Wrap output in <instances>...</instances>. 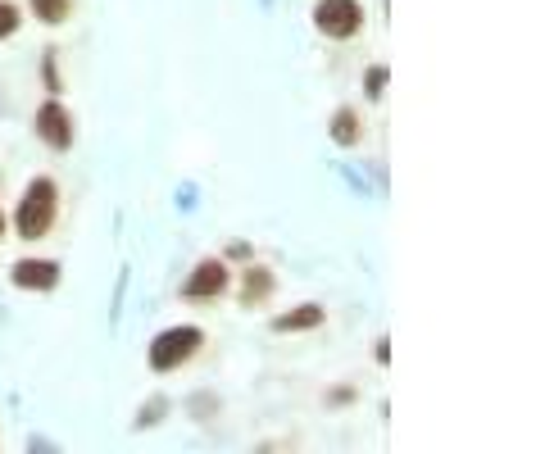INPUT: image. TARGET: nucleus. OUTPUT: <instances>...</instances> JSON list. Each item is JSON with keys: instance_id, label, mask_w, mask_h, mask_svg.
Segmentation results:
<instances>
[{"instance_id": "obj_16", "label": "nucleus", "mask_w": 545, "mask_h": 454, "mask_svg": "<svg viewBox=\"0 0 545 454\" xmlns=\"http://www.w3.org/2000/svg\"><path fill=\"white\" fill-rule=\"evenodd\" d=\"M350 400H355V391H350V386H346V391H332V395H327V405H350Z\"/></svg>"}, {"instance_id": "obj_3", "label": "nucleus", "mask_w": 545, "mask_h": 454, "mask_svg": "<svg viewBox=\"0 0 545 454\" xmlns=\"http://www.w3.org/2000/svg\"><path fill=\"white\" fill-rule=\"evenodd\" d=\"M314 28L332 41H350L359 28H364V5H359V0H318Z\"/></svg>"}, {"instance_id": "obj_12", "label": "nucleus", "mask_w": 545, "mask_h": 454, "mask_svg": "<svg viewBox=\"0 0 545 454\" xmlns=\"http://www.w3.org/2000/svg\"><path fill=\"white\" fill-rule=\"evenodd\" d=\"M19 23H23L19 5H10V0H0V37H14V32H19Z\"/></svg>"}, {"instance_id": "obj_5", "label": "nucleus", "mask_w": 545, "mask_h": 454, "mask_svg": "<svg viewBox=\"0 0 545 454\" xmlns=\"http://www.w3.org/2000/svg\"><path fill=\"white\" fill-rule=\"evenodd\" d=\"M37 137L46 141L50 150H69L73 146V114L60 105V96H50V100H41V109H37Z\"/></svg>"}, {"instance_id": "obj_10", "label": "nucleus", "mask_w": 545, "mask_h": 454, "mask_svg": "<svg viewBox=\"0 0 545 454\" xmlns=\"http://www.w3.org/2000/svg\"><path fill=\"white\" fill-rule=\"evenodd\" d=\"M69 10H73V0H32V14H37L41 23H50V28L69 19Z\"/></svg>"}, {"instance_id": "obj_11", "label": "nucleus", "mask_w": 545, "mask_h": 454, "mask_svg": "<svg viewBox=\"0 0 545 454\" xmlns=\"http://www.w3.org/2000/svg\"><path fill=\"white\" fill-rule=\"evenodd\" d=\"M387 82H391V69H387V64H373V69L364 73V96L382 100V96H387Z\"/></svg>"}, {"instance_id": "obj_13", "label": "nucleus", "mask_w": 545, "mask_h": 454, "mask_svg": "<svg viewBox=\"0 0 545 454\" xmlns=\"http://www.w3.org/2000/svg\"><path fill=\"white\" fill-rule=\"evenodd\" d=\"M41 78H46L50 96H60V69H55V60H50V50H46V60H41Z\"/></svg>"}, {"instance_id": "obj_14", "label": "nucleus", "mask_w": 545, "mask_h": 454, "mask_svg": "<svg viewBox=\"0 0 545 454\" xmlns=\"http://www.w3.org/2000/svg\"><path fill=\"white\" fill-rule=\"evenodd\" d=\"M159 414H169V400H150V405L141 409L137 427H150V423H159Z\"/></svg>"}, {"instance_id": "obj_2", "label": "nucleus", "mask_w": 545, "mask_h": 454, "mask_svg": "<svg viewBox=\"0 0 545 454\" xmlns=\"http://www.w3.org/2000/svg\"><path fill=\"white\" fill-rule=\"evenodd\" d=\"M200 346H205V332L200 327H169V332H159L155 341H150V373H173V368H182L187 359L200 355Z\"/></svg>"}, {"instance_id": "obj_4", "label": "nucleus", "mask_w": 545, "mask_h": 454, "mask_svg": "<svg viewBox=\"0 0 545 454\" xmlns=\"http://www.w3.org/2000/svg\"><path fill=\"white\" fill-rule=\"evenodd\" d=\"M228 282H232V273L223 259H200L191 268V277L182 282V300H218L228 291Z\"/></svg>"}, {"instance_id": "obj_15", "label": "nucleus", "mask_w": 545, "mask_h": 454, "mask_svg": "<svg viewBox=\"0 0 545 454\" xmlns=\"http://www.w3.org/2000/svg\"><path fill=\"white\" fill-rule=\"evenodd\" d=\"M373 359H377V364H382V368H387V364H391V341H387V336H382V341H377Z\"/></svg>"}, {"instance_id": "obj_9", "label": "nucleus", "mask_w": 545, "mask_h": 454, "mask_svg": "<svg viewBox=\"0 0 545 454\" xmlns=\"http://www.w3.org/2000/svg\"><path fill=\"white\" fill-rule=\"evenodd\" d=\"M332 141H337V146H359V114L355 109H337V114H332Z\"/></svg>"}, {"instance_id": "obj_6", "label": "nucleus", "mask_w": 545, "mask_h": 454, "mask_svg": "<svg viewBox=\"0 0 545 454\" xmlns=\"http://www.w3.org/2000/svg\"><path fill=\"white\" fill-rule=\"evenodd\" d=\"M10 282L19 291H55L60 287V264L55 259H19L10 268Z\"/></svg>"}, {"instance_id": "obj_7", "label": "nucleus", "mask_w": 545, "mask_h": 454, "mask_svg": "<svg viewBox=\"0 0 545 454\" xmlns=\"http://www.w3.org/2000/svg\"><path fill=\"white\" fill-rule=\"evenodd\" d=\"M273 287H278V277H273V268H264V264H250L246 273H241V287H237V300L246 309H255V305H264L268 296H273Z\"/></svg>"}, {"instance_id": "obj_18", "label": "nucleus", "mask_w": 545, "mask_h": 454, "mask_svg": "<svg viewBox=\"0 0 545 454\" xmlns=\"http://www.w3.org/2000/svg\"><path fill=\"white\" fill-rule=\"evenodd\" d=\"M0 241H5V214H0Z\"/></svg>"}, {"instance_id": "obj_17", "label": "nucleus", "mask_w": 545, "mask_h": 454, "mask_svg": "<svg viewBox=\"0 0 545 454\" xmlns=\"http://www.w3.org/2000/svg\"><path fill=\"white\" fill-rule=\"evenodd\" d=\"M228 259H250V246H246V241H232V246H228Z\"/></svg>"}, {"instance_id": "obj_1", "label": "nucleus", "mask_w": 545, "mask_h": 454, "mask_svg": "<svg viewBox=\"0 0 545 454\" xmlns=\"http://www.w3.org/2000/svg\"><path fill=\"white\" fill-rule=\"evenodd\" d=\"M55 214H60V187H55V178H32L28 191L19 196V209H14V227H19L23 241H41L55 227Z\"/></svg>"}, {"instance_id": "obj_8", "label": "nucleus", "mask_w": 545, "mask_h": 454, "mask_svg": "<svg viewBox=\"0 0 545 454\" xmlns=\"http://www.w3.org/2000/svg\"><path fill=\"white\" fill-rule=\"evenodd\" d=\"M323 318H327L323 305H296L273 318V332H314V327H323Z\"/></svg>"}]
</instances>
